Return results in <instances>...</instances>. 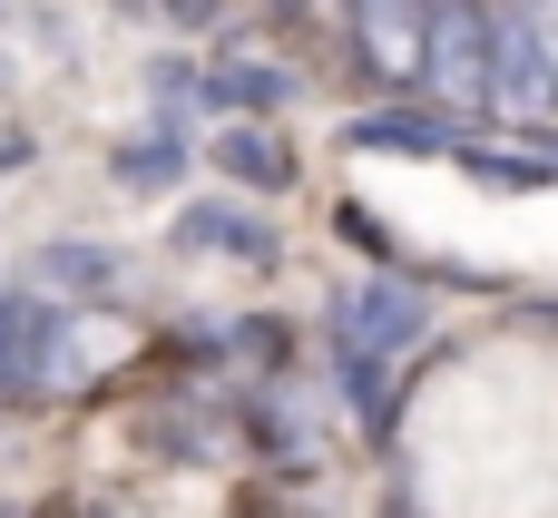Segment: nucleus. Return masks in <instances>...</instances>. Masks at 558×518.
<instances>
[{
  "mask_svg": "<svg viewBox=\"0 0 558 518\" xmlns=\"http://www.w3.org/2000/svg\"><path fill=\"white\" fill-rule=\"evenodd\" d=\"M422 333H432V294H422V284H392V274H373V284H353V294H343L333 362H373V372H392V362H402Z\"/></svg>",
  "mask_w": 558,
  "mask_h": 518,
  "instance_id": "f257e3e1",
  "label": "nucleus"
},
{
  "mask_svg": "<svg viewBox=\"0 0 558 518\" xmlns=\"http://www.w3.org/2000/svg\"><path fill=\"white\" fill-rule=\"evenodd\" d=\"M490 98L520 108V118H549L558 108V49L539 29L530 0H490Z\"/></svg>",
  "mask_w": 558,
  "mask_h": 518,
  "instance_id": "f03ea898",
  "label": "nucleus"
},
{
  "mask_svg": "<svg viewBox=\"0 0 558 518\" xmlns=\"http://www.w3.org/2000/svg\"><path fill=\"white\" fill-rule=\"evenodd\" d=\"M432 29L441 0H353V49L383 88H432Z\"/></svg>",
  "mask_w": 558,
  "mask_h": 518,
  "instance_id": "7ed1b4c3",
  "label": "nucleus"
},
{
  "mask_svg": "<svg viewBox=\"0 0 558 518\" xmlns=\"http://www.w3.org/2000/svg\"><path fill=\"white\" fill-rule=\"evenodd\" d=\"M432 88H441V98H490V10H481V0H441Z\"/></svg>",
  "mask_w": 558,
  "mask_h": 518,
  "instance_id": "20e7f679",
  "label": "nucleus"
},
{
  "mask_svg": "<svg viewBox=\"0 0 558 518\" xmlns=\"http://www.w3.org/2000/svg\"><path fill=\"white\" fill-rule=\"evenodd\" d=\"M177 245H186V255H245V264H275V235H265L245 206H226V196L186 206V215H177Z\"/></svg>",
  "mask_w": 558,
  "mask_h": 518,
  "instance_id": "39448f33",
  "label": "nucleus"
},
{
  "mask_svg": "<svg viewBox=\"0 0 558 518\" xmlns=\"http://www.w3.org/2000/svg\"><path fill=\"white\" fill-rule=\"evenodd\" d=\"M216 166H226V186H255V196L294 186V157H284V137H265L255 118H226V137H216Z\"/></svg>",
  "mask_w": 558,
  "mask_h": 518,
  "instance_id": "423d86ee",
  "label": "nucleus"
},
{
  "mask_svg": "<svg viewBox=\"0 0 558 518\" xmlns=\"http://www.w3.org/2000/svg\"><path fill=\"white\" fill-rule=\"evenodd\" d=\"M206 98H216L226 118H255V108H284V98H294V78H284L275 59H226V69L206 78Z\"/></svg>",
  "mask_w": 558,
  "mask_h": 518,
  "instance_id": "0eeeda50",
  "label": "nucleus"
},
{
  "mask_svg": "<svg viewBox=\"0 0 558 518\" xmlns=\"http://www.w3.org/2000/svg\"><path fill=\"white\" fill-rule=\"evenodd\" d=\"M177 176H186V127H147V137L118 147V186H128V196H157V186H177Z\"/></svg>",
  "mask_w": 558,
  "mask_h": 518,
  "instance_id": "6e6552de",
  "label": "nucleus"
},
{
  "mask_svg": "<svg viewBox=\"0 0 558 518\" xmlns=\"http://www.w3.org/2000/svg\"><path fill=\"white\" fill-rule=\"evenodd\" d=\"M353 147H392V157H441L461 147L441 118H412V108H383V118H353Z\"/></svg>",
  "mask_w": 558,
  "mask_h": 518,
  "instance_id": "1a4fd4ad",
  "label": "nucleus"
},
{
  "mask_svg": "<svg viewBox=\"0 0 558 518\" xmlns=\"http://www.w3.org/2000/svg\"><path fill=\"white\" fill-rule=\"evenodd\" d=\"M49 274L98 294V284H118V255H98V245H49Z\"/></svg>",
  "mask_w": 558,
  "mask_h": 518,
  "instance_id": "9d476101",
  "label": "nucleus"
},
{
  "mask_svg": "<svg viewBox=\"0 0 558 518\" xmlns=\"http://www.w3.org/2000/svg\"><path fill=\"white\" fill-rule=\"evenodd\" d=\"M147 10H167L177 29H206V20H216V0H147Z\"/></svg>",
  "mask_w": 558,
  "mask_h": 518,
  "instance_id": "9b49d317",
  "label": "nucleus"
},
{
  "mask_svg": "<svg viewBox=\"0 0 558 518\" xmlns=\"http://www.w3.org/2000/svg\"><path fill=\"white\" fill-rule=\"evenodd\" d=\"M10 166H29V137H20V127H0V176H10Z\"/></svg>",
  "mask_w": 558,
  "mask_h": 518,
  "instance_id": "f8f14e48",
  "label": "nucleus"
},
{
  "mask_svg": "<svg viewBox=\"0 0 558 518\" xmlns=\"http://www.w3.org/2000/svg\"><path fill=\"white\" fill-rule=\"evenodd\" d=\"M383 518H412V499H392V509H383Z\"/></svg>",
  "mask_w": 558,
  "mask_h": 518,
  "instance_id": "ddd939ff",
  "label": "nucleus"
},
{
  "mask_svg": "<svg viewBox=\"0 0 558 518\" xmlns=\"http://www.w3.org/2000/svg\"><path fill=\"white\" fill-rule=\"evenodd\" d=\"M0 88H10V59H0Z\"/></svg>",
  "mask_w": 558,
  "mask_h": 518,
  "instance_id": "4468645a",
  "label": "nucleus"
}]
</instances>
